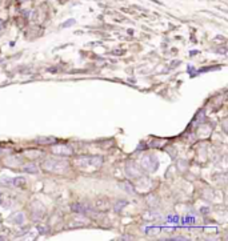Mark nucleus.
<instances>
[{
    "mask_svg": "<svg viewBox=\"0 0 228 241\" xmlns=\"http://www.w3.org/2000/svg\"><path fill=\"white\" fill-rule=\"evenodd\" d=\"M0 196H2V193H0Z\"/></svg>",
    "mask_w": 228,
    "mask_h": 241,
    "instance_id": "f8f14e48",
    "label": "nucleus"
},
{
    "mask_svg": "<svg viewBox=\"0 0 228 241\" xmlns=\"http://www.w3.org/2000/svg\"><path fill=\"white\" fill-rule=\"evenodd\" d=\"M4 152H6V149H3V148H0V157H2V156H3V155H4Z\"/></svg>",
    "mask_w": 228,
    "mask_h": 241,
    "instance_id": "9b49d317",
    "label": "nucleus"
},
{
    "mask_svg": "<svg viewBox=\"0 0 228 241\" xmlns=\"http://www.w3.org/2000/svg\"><path fill=\"white\" fill-rule=\"evenodd\" d=\"M23 170H26V172H29V173H36L37 172V168L35 164H27L23 167Z\"/></svg>",
    "mask_w": 228,
    "mask_h": 241,
    "instance_id": "423d86ee",
    "label": "nucleus"
},
{
    "mask_svg": "<svg viewBox=\"0 0 228 241\" xmlns=\"http://www.w3.org/2000/svg\"><path fill=\"white\" fill-rule=\"evenodd\" d=\"M22 223H23V214L19 213L17 217H16V224H22Z\"/></svg>",
    "mask_w": 228,
    "mask_h": 241,
    "instance_id": "1a4fd4ad",
    "label": "nucleus"
},
{
    "mask_svg": "<svg viewBox=\"0 0 228 241\" xmlns=\"http://www.w3.org/2000/svg\"><path fill=\"white\" fill-rule=\"evenodd\" d=\"M42 167L44 170H48V172L52 173H66L69 169V164L67 161H63V160H57V159H51V160H46L43 161Z\"/></svg>",
    "mask_w": 228,
    "mask_h": 241,
    "instance_id": "f257e3e1",
    "label": "nucleus"
},
{
    "mask_svg": "<svg viewBox=\"0 0 228 241\" xmlns=\"http://www.w3.org/2000/svg\"><path fill=\"white\" fill-rule=\"evenodd\" d=\"M141 165L148 170H155L157 167V160L153 159V156H144V159L141 160Z\"/></svg>",
    "mask_w": 228,
    "mask_h": 241,
    "instance_id": "20e7f679",
    "label": "nucleus"
},
{
    "mask_svg": "<svg viewBox=\"0 0 228 241\" xmlns=\"http://www.w3.org/2000/svg\"><path fill=\"white\" fill-rule=\"evenodd\" d=\"M56 140L53 137H39V139H36V143H43V144H52Z\"/></svg>",
    "mask_w": 228,
    "mask_h": 241,
    "instance_id": "0eeeda50",
    "label": "nucleus"
},
{
    "mask_svg": "<svg viewBox=\"0 0 228 241\" xmlns=\"http://www.w3.org/2000/svg\"><path fill=\"white\" fill-rule=\"evenodd\" d=\"M71 24H73V20H71V22H67V23H64V24H63V27H67V26H71Z\"/></svg>",
    "mask_w": 228,
    "mask_h": 241,
    "instance_id": "9d476101",
    "label": "nucleus"
},
{
    "mask_svg": "<svg viewBox=\"0 0 228 241\" xmlns=\"http://www.w3.org/2000/svg\"><path fill=\"white\" fill-rule=\"evenodd\" d=\"M126 204H127L126 201H123V203H121V201H119V203H117V205H115V210H119V209H120V207L123 208Z\"/></svg>",
    "mask_w": 228,
    "mask_h": 241,
    "instance_id": "6e6552de",
    "label": "nucleus"
},
{
    "mask_svg": "<svg viewBox=\"0 0 228 241\" xmlns=\"http://www.w3.org/2000/svg\"><path fill=\"white\" fill-rule=\"evenodd\" d=\"M52 152L57 155V156H68V155H72V148L69 145H55L52 147Z\"/></svg>",
    "mask_w": 228,
    "mask_h": 241,
    "instance_id": "7ed1b4c3",
    "label": "nucleus"
},
{
    "mask_svg": "<svg viewBox=\"0 0 228 241\" xmlns=\"http://www.w3.org/2000/svg\"><path fill=\"white\" fill-rule=\"evenodd\" d=\"M77 167L80 168H93L97 169L102 167L103 164V157L102 156H92V157H80L76 160Z\"/></svg>",
    "mask_w": 228,
    "mask_h": 241,
    "instance_id": "f03ea898",
    "label": "nucleus"
},
{
    "mask_svg": "<svg viewBox=\"0 0 228 241\" xmlns=\"http://www.w3.org/2000/svg\"><path fill=\"white\" fill-rule=\"evenodd\" d=\"M72 209L75 210V212H79V213H86V212L90 210V208L86 207V205H83V204H73Z\"/></svg>",
    "mask_w": 228,
    "mask_h": 241,
    "instance_id": "39448f33",
    "label": "nucleus"
}]
</instances>
